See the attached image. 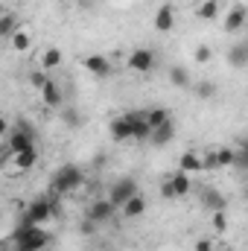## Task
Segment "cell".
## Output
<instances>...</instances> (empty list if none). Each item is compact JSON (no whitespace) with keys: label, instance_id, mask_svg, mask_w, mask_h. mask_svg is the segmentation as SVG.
<instances>
[{"label":"cell","instance_id":"cell-1","mask_svg":"<svg viewBox=\"0 0 248 251\" xmlns=\"http://www.w3.org/2000/svg\"><path fill=\"white\" fill-rule=\"evenodd\" d=\"M111 137L114 140H146L149 137V126L143 114H123V117H114L111 123Z\"/></svg>","mask_w":248,"mask_h":251},{"label":"cell","instance_id":"cell-2","mask_svg":"<svg viewBox=\"0 0 248 251\" xmlns=\"http://www.w3.org/2000/svg\"><path fill=\"white\" fill-rule=\"evenodd\" d=\"M12 243H15V251H44L53 243V237L50 231H44V225H32V228L18 225L12 231Z\"/></svg>","mask_w":248,"mask_h":251},{"label":"cell","instance_id":"cell-3","mask_svg":"<svg viewBox=\"0 0 248 251\" xmlns=\"http://www.w3.org/2000/svg\"><path fill=\"white\" fill-rule=\"evenodd\" d=\"M85 184V170L76 167V164H64L62 170H56V178H53V190L59 196H67L73 190H79Z\"/></svg>","mask_w":248,"mask_h":251},{"label":"cell","instance_id":"cell-4","mask_svg":"<svg viewBox=\"0 0 248 251\" xmlns=\"http://www.w3.org/2000/svg\"><path fill=\"white\" fill-rule=\"evenodd\" d=\"M32 146H35V128L26 123V120L15 123V128L9 131V152H12V155H18V152L32 149Z\"/></svg>","mask_w":248,"mask_h":251},{"label":"cell","instance_id":"cell-5","mask_svg":"<svg viewBox=\"0 0 248 251\" xmlns=\"http://www.w3.org/2000/svg\"><path fill=\"white\" fill-rule=\"evenodd\" d=\"M53 213H56V207H53L47 199H38V201H32V204L24 210V216H21L18 225H26V228H32V225H44V222H50Z\"/></svg>","mask_w":248,"mask_h":251},{"label":"cell","instance_id":"cell-6","mask_svg":"<svg viewBox=\"0 0 248 251\" xmlns=\"http://www.w3.org/2000/svg\"><path fill=\"white\" fill-rule=\"evenodd\" d=\"M140 193V184H137V178H131V176H125L120 181H114L111 190H108V201L114 204V207H123L125 201L131 199V196H137Z\"/></svg>","mask_w":248,"mask_h":251},{"label":"cell","instance_id":"cell-7","mask_svg":"<svg viewBox=\"0 0 248 251\" xmlns=\"http://www.w3.org/2000/svg\"><path fill=\"white\" fill-rule=\"evenodd\" d=\"M114 213H117V207H114L108 199H97V201L88 207V222H94V225H102V222L114 219Z\"/></svg>","mask_w":248,"mask_h":251},{"label":"cell","instance_id":"cell-8","mask_svg":"<svg viewBox=\"0 0 248 251\" xmlns=\"http://www.w3.org/2000/svg\"><path fill=\"white\" fill-rule=\"evenodd\" d=\"M155 64H158L155 53L146 50V47H140V50H134V53L128 56V67L137 70V73H149V70H155Z\"/></svg>","mask_w":248,"mask_h":251},{"label":"cell","instance_id":"cell-9","mask_svg":"<svg viewBox=\"0 0 248 251\" xmlns=\"http://www.w3.org/2000/svg\"><path fill=\"white\" fill-rule=\"evenodd\" d=\"M82 64H85V70H88V73H94L97 79H105V76H111V62H108V56H99V53H94V56L82 59Z\"/></svg>","mask_w":248,"mask_h":251},{"label":"cell","instance_id":"cell-10","mask_svg":"<svg viewBox=\"0 0 248 251\" xmlns=\"http://www.w3.org/2000/svg\"><path fill=\"white\" fill-rule=\"evenodd\" d=\"M173 137H175V123L173 120H167V123L155 126V128H149V143H155V146H167V143H173Z\"/></svg>","mask_w":248,"mask_h":251},{"label":"cell","instance_id":"cell-11","mask_svg":"<svg viewBox=\"0 0 248 251\" xmlns=\"http://www.w3.org/2000/svg\"><path fill=\"white\" fill-rule=\"evenodd\" d=\"M41 100H44L50 108H62V105H64L62 88H59L53 79H47V82H44V88H41Z\"/></svg>","mask_w":248,"mask_h":251},{"label":"cell","instance_id":"cell-12","mask_svg":"<svg viewBox=\"0 0 248 251\" xmlns=\"http://www.w3.org/2000/svg\"><path fill=\"white\" fill-rule=\"evenodd\" d=\"M246 6H234L231 12H228V18H225V32H240L243 26H246Z\"/></svg>","mask_w":248,"mask_h":251},{"label":"cell","instance_id":"cell-13","mask_svg":"<svg viewBox=\"0 0 248 251\" xmlns=\"http://www.w3.org/2000/svg\"><path fill=\"white\" fill-rule=\"evenodd\" d=\"M175 26V12H173V6H161L158 12H155V29L158 32H170Z\"/></svg>","mask_w":248,"mask_h":251},{"label":"cell","instance_id":"cell-14","mask_svg":"<svg viewBox=\"0 0 248 251\" xmlns=\"http://www.w3.org/2000/svg\"><path fill=\"white\" fill-rule=\"evenodd\" d=\"M18 29H21V21H18V15H15V12L0 15V41H3V38H12Z\"/></svg>","mask_w":248,"mask_h":251},{"label":"cell","instance_id":"cell-15","mask_svg":"<svg viewBox=\"0 0 248 251\" xmlns=\"http://www.w3.org/2000/svg\"><path fill=\"white\" fill-rule=\"evenodd\" d=\"M12 158H15V167H18V170H32V167L38 164V146L24 149V152H18V155H12Z\"/></svg>","mask_w":248,"mask_h":251},{"label":"cell","instance_id":"cell-16","mask_svg":"<svg viewBox=\"0 0 248 251\" xmlns=\"http://www.w3.org/2000/svg\"><path fill=\"white\" fill-rule=\"evenodd\" d=\"M178 170L190 176V173H201V170H204V164H201V158H198L196 152H184V155L178 158Z\"/></svg>","mask_w":248,"mask_h":251},{"label":"cell","instance_id":"cell-17","mask_svg":"<svg viewBox=\"0 0 248 251\" xmlns=\"http://www.w3.org/2000/svg\"><path fill=\"white\" fill-rule=\"evenodd\" d=\"M228 62L234 64L237 70L248 67V44H246V41H240V44H234V47H231V53H228Z\"/></svg>","mask_w":248,"mask_h":251},{"label":"cell","instance_id":"cell-18","mask_svg":"<svg viewBox=\"0 0 248 251\" xmlns=\"http://www.w3.org/2000/svg\"><path fill=\"white\" fill-rule=\"evenodd\" d=\"M123 213L128 216V219H137V216H143L146 213V199L137 193V196H131L128 201L123 204Z\"/></svg>","mask_w":248,"mask_h":251},{"label":"cell","instance_id":"cell-19","mask_svg":"<svg viewBox=\"0 0 248 251\" xmlns=\"http://www.w3.org/2000/svg\"><path fill=\"white\" fill-rule=\"evenodd\" d=\"M170 190H173V196H187L190 193V178H187V173H175L173 178H170Z\"/></svg>","mask_w":248,"mask_h":251},{"label":"cell","instance_id":"cell-20","mask_svg":"<svg viewBox=\"0 0 248 251\" xmlns=\"http://www.w3.org/2000/svg\"><path fill=\"white\" fill-rule=\"evenodd\" d=\"M201 201H204L207 207H213V210H225V207H228L225 196H219L216 190H204V193H201Z\"/></svg>","mask_w":248,"mask_h":251},{"label":"cell","instance_id":"cell-21","mask_svg":"<svg viewBox=\"0 0 248 251\" xmlns=\"http://www.w3.org/2000/svg\"><path fill=\"white\" fill-rule=\"evenodd\" d=\"M59 111H62V123L67 126V128H79V126H82V114H79L76 108H70V105H62Z\"/></svg>","mask_w":248,"mask_h":251},{"label":"cell","instance_id":"cell-22","mask_svg":"<svg viewBox=\"0 0 248 251\" xmlns=\"http://www.w3.org/2000/svg\"><path fill=\"white\" fill-rule=\"evenodd\" d=\"M170 82H173L175 88H190V73H187V67H173V70H170Z\"/></svg>","mask_w":248,"mask_h":251},{"label":"cell","instance_id":"cell-23","mask_svg":"<svg viewBox=\"0 0 248 251\" xmlns=\"http://www.w3.org/2000/svg\"><path fill=\"white\" fill-rule=\"evenodd\" d=\"M143 117H146V126H149V128H155V126H161V123H167V120H170V114H167L164 108H152V111H149V114H143Z\"/></svg>","mask_w":248,"mask_h":251},{"label":"cell","instance_id":"cell-24","mask_svg":"<svg viewBox=\"0 0 248 251\" xmlns=\"http://www.w3.org/2000/svg\"><path fill=\"white\" fill-rule=\"evenodd\" d=\"M216 12H219L216 0H204V3L198 6V18H204V21H213V18H216Z\"/></svg>","mask_w":248,"mask_h":251},{"label":"cell","instance_id":"cell-25","mask_svg":"<svg viewBox=\"0 0 248 251\" xmlns=\"http://www.w3.org/2000/svg\"><path fill=\"white\" fill-rule=\"evenodd\" d=\"M9 41H12V47H15L18 53H26V50H29V35H26V32H21V29H18Z\"/></svg>","mask_w":248,"mask_h":251},{"label":"cell","instance_id":"cell-26","mask_svg":"<svg viewBox=\"0 0 248 251\" xmlns=\"http://www.w3.org/2000/svg\"><path fill=\"white\" fill-rule=\"evenodd\" d=\"M213 164H219V167H234V149H216V158H213Z\"/></svg>","mask_w":248,"mask_h":251},{"label":"cell","instance_id":"cell-27","mask_svg":"<svg viewBox=\"0 0 248 251\" xmlns=\"http://www.w3.org/2000/svg\"><path fill=\"white\" fill-rule=\"evenodd\" d=\"M41 64H44L47 70L59 67V64H62V50H47V53H44V59H41Z\"/></svg>","mask_w":248,"mask_h":251},{"label":"cell","instance_id":"cell-28","mask_svg":"<svg viewBox=\"0 0 248 251\" xmlns=\"http://www.w3.org/2000/svg\"><path fill=\"white\" fill-rule=\"evenodd\" d=\"M196 94H198L201 100H213V97H216V85H213V82H198V85H196Z\"/></svg>","mask_w":248,"mask_h":251},{"label":"cell","instance_id":"cell-29","mask_svg":"<svg viewBox=\"0 0 248 251\" xmlns=\"http://www.w3.org/2000/svg\"><path fill=\"white\" fill-rule=\"evenodd\" d=\"M234 167H237V170H246L248 167V149L243 146V143L234 149Z\"/></svg>","mask_w":248,"mask_h":251},{"label":"cell","instance_id":"cell-30","mask_svg":"<svg viewBox=\"0 0 248 251\" xmlns=\"http://www.w3.org/2000/svg\"><path fill=\"white\" fill-rule=\"evenodd\" d=\"M213 228H216V231H225V228H228V219H225V210H216V216H213Z\"/></svg>","mask_w":248,"mask_h":251},{"label":"cell","instance_id":"cell-31","mask_svg":"<svg viewBox=\"0 0 248 251\" xmlns=\"http://www.w3.org/2000/svg\"><path fill=\"white\" fill-rule=\"evenodd\" d=\"M210 56H213V53H210V47H198V50H196V62H210Z\"/></svg>","mask_w":248,"mask_h":251},{"label":"cell","instance_id":"cell-32","mask_svg":"<svg viewBox=\"0 0 248 251\" xmlns=\"http://www.w3.org/2000/svg\"><path fill=\"white\" fill-rule=\"evenodd\" d=\"M29 82H32V88H38V91H41V88H44V82H47V76H44V73H32V76H29Z\"/></svg>","mask_w":248,"mask_h":251},{"label":"cell","instance_id":"cell-33","mask_svg":"<svg viewBox=\"0 0 248 251\" xmlns=\"http://www.w3.org/2000/svg\"><path fill=\"white\" fill-rule=\"evenodd\" d=\"M196 251H210V240H198L196 243Z\"/></svg>","mask_w":248,"mask_h":251},{"label":"cell","instance_id":"cell-34","mask_svg":"<svg viewBox=\"0 0 248 251\" xmlns=\"http://www.w3.org/2000/svg\"><path fill=\"white\" fill-rule=\"evenodd\" d=\"M161 193H164V199H175V196H173V190H170V184H164V190H161Z\"/></svg>","mask_w":248,"mask_h":251},{"label":"cell","instance_id":"cell-35","mask_svg":"<svg viewBox=\"0 0 248 251\" xmlns=\"http://www.w3.org/2000/svg\"><path fill=\"white\" fill-rule=\"evenodd\" d=\"M6 128H9V123H6V120L0 117V134H6Z\"/></svg>","mask_w":248,"mask_h":251},{"label":"cell","instance_id":"cell-36","mask_svg":"<svg viewBox=\"0 0 248 251\" xmlns=\"http://www.w3.org/2000/svg\"><path fill=\"white\" fill-rule=\"evenodd\" d=\"M222 251H231V249H222Z\"/></svg>","mask_w":248,"mask_h":251},{"label":"cell","instance_id":"cell-37","mask_svg":"<svg viewBox=\"0 0 248 251\" xmlns=\"http://www.w3.org/2000/svg\"><path fill=\"white\" fill-rule=\"evenodd\" d=\"M0 249H3V243H0Z\"/></svg>","mask_w":248,"mask_h":251}]
</instances>
